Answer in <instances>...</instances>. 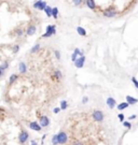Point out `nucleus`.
I'll use <instances>...</instances> for the list:
<instances>
[{"instance_id":"4c0bfd02","label":"nucleus","mask_w":138,"mask_h":145,"mask_svg":"<svg viewBox=\"0 0 138 145\" xmlns=\"http://www.w3.org/2000/svg\"><path fill=\"white\" fill-rule=\"evenodd\" d=\"M45 136H47V135H45V134H44V135H43V136H42V144H43V141H44V139H45Z\"/></svg>"},{"instance_id":"6ab92c4d","label":"nucleus","mask_w":138,"mask_h":145,"mask_svg":"<svg viewBox=\"0 0 138 145\" xmlns=\"http://www.w3.org/2000/svg\"><path fill=\"white\" fill-rule=\"evenodd\" d=\"M67 107H68V103H67V101L63 100L61 102V110L62 111H64V110H66Z\"/></svg>"},{"instance_id":"ddd939ff","label":"nucleus","mask_w":138,"mask_h":145,"mask_svg":"<svg viewBox=\"0 0 138 145\" xmlns=\"http://www.w3.org/2000/svg\"><path fill=\"white\" fill-rule=\"evenodd\" d=\"M77 31H78V33H79L80 36H82V37H85V36H86L85 29L82 28V27H77Z\"/></svg>"},{"instance_id":"f8f14e48","label":"nucleus","mask_w":138,"mask_h":145,"mask_svg":"<svg viewBox=\"0 0 138 145\" xmlns=\"http://www.w3.org/2000/svg\"><path fill=\"white\" fill-rule=\"evenodd\" d=\"M36 30H37L36 26H30L28 28V30H27V34H28V36H32V34L36 32Z\"/></svg>"},{"instance_id":"f257e3e1","label":"nucleus","mask_w":138,"mask_h":145,"mask_svg":"<svg viewBox=\"0 0 138 145\" xmlns=\"http://www.w3.org/2000/svg\"><path fill=\"white\" fill-rule=\"evenodd\" d=\"M56 33V26L55 25H49L47 27V32L42 36V38H49Z\"/></svg>"},{"instance_id":"4be33fe9","label":"nucleus","mask_w":138,"mask_h":145,"mask_svg":"<svg viewBox=\"0 0 138 145\" xmlns=\"http://www.w3.org/2000/svg\"><path fill=\"white\" fill-rule=\"evenodd\" d=\"M39 48H40V45H39V44H36V45H35V46L30 50V52H31V53H36V52H38V50H39Z\"/></svg>"},{"instance_id":"9d476101","label":"nucleus","mask_w":138,"mask_h":145,"mask_svg":"<svg viewBox=\"0 0 138 145\" xmlns=\"http://www.w3.org/2000/svg\"><path fill=\"white\" fill-rule=\"evenodd\" d=\"M8 66H9V63H8L7 61L2 62V64L0 66V73H1V75H3V73H4V70L8 68Z\"/></svg>"},{"instance_id":"412c9836","label":"nucleus","mask_w":138,"mask_h":145,"mask_svg":"<svg viewBox=\"0 0 138 145\" xmlns=\"http://www.w3.org/2000/svg\"><path fill=\"white\" fill-rule=\"evenodd\" d=\"M57 15H58V9L57 8H53V12H52V16L53 18H57Z\"/></svg>"},{"instance_id":"aec40b11","label":"nucleus","mask_w":138,"mask_h":145,"mask_svg":"<svg viewBox=\"0 0 138 145\" xmlns=\"http://www.w3.org/2000/svg\"><path fill=\"white\" fill-rule=\"evenodd\" d=\"M17 80V75L16 74H12L10 76V80H9V84H13V82H14V81H16Z\"/></svg>"},{"instance_id":"423d86ee","label":"nucleus","mask_w":138,"mask_h":145,"mask_svg":"<svg viewBox=\"0 0 138 145\" xmlns=\"http://www.w3.org/2000/svg\"><path fill=\"white\" fill-rule=\"evenodd\" d=\"M84 61H85V57L84 56H82V57H79L75 60V66L77 67V68H82L83 64H84Z\"/></svg>"},{"instance_id":"473e14b6","label":"nucleus","mask_w":138,"mask_h":145,"mask_svg":"<svg viewBox=\"0 0 138 145\" xmlns=\"http://www.w3.org/2000/svg\"><path fill=\"white\" fill-rule=\"evenodd\" d=\"M59 111H61V109H59V107H55V109H54V113H55V114H57Z\"/></svg>"},{"instance_id":"bb28decb","label":"nucleus","mask_w":138,"mask_h":145,"mask_svg":"<svg viewBox=\"0 0 138 145\" xmlns=\"http://www.w3.org/2000/svg\"><path fill=\"white\" fill-rule=\"evenodd\" d=\"M55 75H56V77H57V79H61V77H62V72L57 70V71L55 72Z\"/></svg>"},{"instance_id":"b1692460","label":"nucleus","mask_w":138,"mask_h":145,"mask_svg":"<svg viewBox=\"0 0 138 145\" xmlns=\"http://www.w3.org/2000/svg\"><path fill=\"white\" fill-rule=\"evenodd\" d=\"M123 126H124V127H127V128H132V124L129 122H124Z\"/></svg>"},{"instance_id":"1a4fd4ad","label":"nucleus","mask_w":138,"mask_h":145,"mask_svg":"<svg viewBox=\"0 0 138 145\" xmlns=\"http://www.w3.org/2000/svg\"><path fill=\"white\" fill-rule=\"evenodd\" d=\"M29 127H30V129H32V130H35V131H40L41 130V126L38 125L36 122H32V123L29 124Z\"/></svg>"},{"instance_id":"2eb2a0df","label":"nucleus","mask_w":138,"mask_h":145,"mask_svg":"<svg viewBox=\"0 0 138 145\" xmlns=\"http://www.w3.org/2000/svg\"><path fill=\"white\" fill-rule=\"evenodd\" d=\"M129 105V104L127 103V102H123V103H120L118 105V110L119 111H122V110H124V109H126V107H127Z\"/></svg>"},{"instance_id":"0eeeda50","label":"nucleus","mask_w":138,"mask_h":145,"mask_svg":"<svg viewBox=\"0 0 138 145\" xmlns=\"http://www.w3.org/2000/svg\"><path fill=\"white\" fill-rule=\"evenodd\" d=\"M50 125V119L47 116H42L40 118V126L41 127H48Z\"/></svg>"},{"instance_id":"e433bc0d","label":"nucleus","mask_w":138,"mask_h":145,"mask_svg":"<svg viewBox=\"0 0 138 145\" xmlns=\"http://www.w3.org/2000/svg\"><path fill=\"white\" fill-rule=\"evenodd\" d=\"M74 145H83V144L81 143V142H75V143Z\"/></svg>"},{"instance_id":"9b49d317","label":"nucleus","mask_w":138,"mask_h":145,"mask_svg":"<svg viewBox=\"0 0 138 145\" xmlns=\"http://www.w3.org/2000/svg\"><path fill=\"white\" fill-rule=\"evenodd\" d=\"M126 101H127L128 104H135L138 100H137V99H135V98H133V97H131V96H126Z\"/></svg>"},{"instance_id":"cd10ccee","label":"nucleus","mask_w":138,"mask_h":145,"mask_svg":"<svg viewBox=\"0 0 138 145\" xmlns=\"http://www.w3.org/2000/svg\"><path fill=\"white\" fill-rule=\"evenodd\" d=\"M88 101V97H83V98H82V103L85 104Z\"/></svg>"},{"instance_id":"dca6fc26","label":"nucleus","mask_w":138,"mask_h":145,"mask_svg":"<svg viewBox=\"0 0 138 145\" xmlns=\"http://www.w3.org/2000/svg\"><path fill=\"white\" fill-rule=\"evenodd\" d=\"M86 5L92 10L95 9V2H94L93 0H88V1H86Z\"/></svg>"},{"instance_id":"4468645a","label":"nucleus","mask_w":138,"mask_h":145,"mask_svg":"<svg viewBox=\"0 0 138 145\" xmlns=\"http://www.w3.org/2000/svg\"><path fill=\"white\" fill-rule=\"evenodd\" d=\"M104 15L107 16V17H112V16L115 15V11H112V10H110V11H105V12H104Z\"/></svg>"},{"instance_id":"a211bd4d","label":"nucleus","mask_w":138,"mask_h":145,"mask_svg":"<svg viewBox=\"0 0 138 145\" xmlns=\"http://www.w3.org/2000/svg\"><path fill=\"white\" fill-rule=\"evenodd\" d=\"M45 13H47V15L49 16V17H51L52 16V12H53V8H51V7H47L45 8Z\"/></svg>"},{"instance_id":"7ed1b4c3","label":"nucleus","mask_w":138,"mask_h":145,"mask_svg":"<svg viewBox=\"0 0 138 145\" xmlns=\"http://www.w3.org/2000/svg\"><path fill=\"white\" fill-rule=\"evenodd\" d=\"M34 7L36 8L37 10H41L42 11V10H45V8H47L48 5H47V2L45 1H36L34 3Z\"/></svg>"},{"instance_id":"6e6552de","label":"nucleus","mask_w":138,"mask_h":145,"mask_svg":"<svg viewBox=\"0 0 138 145\" xmlns=\"http://www.w3.org/2000/svg\"><path fill=\"white\" fill-rule=\"evenodd\" d=\"M115 104H117V102H115V100L113 98H111V97H109V98L107 99V105L109 109H113V107L115 106Z\"/></svg>"},{"instance_id":"5701e85b","label":"nucleus","mask_w":138,"mask_h":145,"mask_svg":"<svg viewBox=\"0 0 138 145\" xmlns=\"http://www.w3.org/2000/svg\"><path fill=\"white\" fill-rule=\"evenodd\" d=\"M52 142H53V144H54V145L58 144V140H57V134H56V135H54L53 138H52Z\"/></svg>"},{"instance_id":"c85d7f7f","label":"nucleus","mask_w":138,"mask_h":145,"mask_svg":"<svg viewBox=\"0 0 138 145\" xmlns=\"http://www.w3.org/2000/svg\"><path fill=\"white\" fill-rule=\"evenodd\" d=\"M118 117H119V119H120L121 122H123V119H124V115L123 114H119Z\"/></svg>"},{"instance_id":"20e7f679","label":"nucleus","mask_w":138,"mask_h":145,"mask_svg":"<svg viewBox=\"0 0 138 145\" xmlns=\"http://www.w3.org/2000/svg\"><path fill=\"white\" fill-rule=\"evenodd\" d=\"M28 140V132L27 131H22L18 135V141L20 143H25V142Z\"/></svg>"},{"instance_id":"f704fd0d","label":"nucleus","mask_w":138,"mask_h":145,"mask_svg":"<svg viewBox=\"0 0 138 145\" xmlns=\"http://www.w3.org/2000/svg\"><path fill=\"white\" fill-rule=\"evenodd\" d=\"M134 118H136V115H132V116H129L128 119H134Z\"/></svg>"},{"instance_id":"c9c22d12","label":"nucleus","mask_w":138,"mask_h":145,"mask_svg":"<svg viewBox=\"0 0 138 145\" xmlns=\"http://www.w3.org/2000/svg\"><path fill=\"white\" fill-rule=\"evenodd\" d=\"M30 144H31V145H38V144H37V142H36V141H34V140L31 141V143H30Z\"/></svg>"},{"instance_id":"39448f33","label":"nucleus","mask_w":138,"mask_h":145,"mask_svg":"<svg viewBox=\"0 0 138 145\" xmlns=\"http://www.w3.org/2000/svg\"><path fill=\"white\" fill-rule=\"evenodd\" d=\"M93 118L96 122H101L104 119V114H102L101 111H95L93 113Z\"/></svg>"},{"instance_id":"393cba45","label":"nucleus","mask_w":138,"mask_h":145,"mask_svg":"<svg viewBox=\"0 0 138 145\" xmlns=\"http://www.w3.org/2000/svg\"><path fill=\"white\" fill-rule=\"evenodd\" d=\"M132 82L134 83V85H135V87H137L138 88V82H137V80L135 79V77H132Z\"/></svg>"},{"instance_id":"f3484780","label":"nucleus","mask_w":138,"mask_h":145,"mask_svg":"<svg viewBox=\"0 0 138 145\" xmlns=\"http://www.w3.org/2000/svg\"><path fill=\"white\" fill-rule=\"evenodd\" d=\"M27 71V68H26V64L24 62H21L20 63V72L21 73H25Z\"/></svg>"},{"instance_id":"2f4dec72","label":"nucleus","mask_w":138,"mask_h":145,"mask_svg":"<svg viewBox=\"0 0 138 145\" xmlns=\"http://www.w3.org/2000/svg\"><path fill=\"white\" fill-rule=\"evenodd\" d=\"M13 50H14V53L18 52V50H20V46H18V45H15V46H14V48H13Z\"/></svg>"},{"instance_id":"7c9ffc66","label":"nucleus","mask_w":138,"mask_h":145,"mask_svg":"<svg viewBox=\"0 0 138 145\" xmlns=\"http://www.w3.org/2000/svg\"><path fill=\"white\" fill-rule=\"evenodd\" d=\"M74 3H75V5H80L81 3H82V1H81V0H78V1L75 0V1H74Z\"/></svg>"},{"instance_id":"f03ea898","label":"nucleus","mask_w":138,"mask_h":145,"mask_svg":"<svg viewBox=\"0 0 138 145\" xmlns=\"http://www.w3.org/2000/svg\"><path fill=\"white\" fill-rule=\"evenodd\" d=\"M57 140H58V144H65L67 142V140H68V136H67V134L64 131H61L57 134Z\"/></svg>"},{"instance_id":"72a5a7b5","label":"nucleus","mask_w":138,"mask_h":145,"mask_svg":"<svg viewBox=\"0 0 138 145\" xmlns=\"http://www.w3.org/2000/svg\"><path fill=\"white\" fill-rule=\"evenodd\" d=\"M22 34H23V32H22V30H18V31H17V36H18V37H21Z\"/></svg>"},{"instance_id":"c756f323","label":"nucleus","mask_w":138,"mask_h":145,"mask_svg":"<svg viewBox=\"0 0 138 145\" xmlns=\"http://www.w3.org/2000/svg\"><path fill=\"white\" fill-rule=\"evenodd\" d=\"M55 56L57 59H61V55H59V52L58 51H55Z\"/></svg>"},{"instance_id":"a878e982","label":"nucleus","mask_w":138,"mask_h":145,"mask_svg":"<svg viewBox=\"0 0 138 145\" xmlns=\"http://www.w3.org/2000/svg\"><path fill=\"white\" fill-rule=\"evenodd\" d=\"M77 56H78L77 54H75V53L72 54V56H71V60L74 61V62H75V60H77V59H78V58H77Z\"/></svg>"}]
</instances>
